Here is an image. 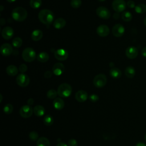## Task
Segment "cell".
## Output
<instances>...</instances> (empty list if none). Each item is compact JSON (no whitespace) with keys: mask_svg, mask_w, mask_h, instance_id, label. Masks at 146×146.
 <instances>
[{"mask_svg":"<svg viewBox=\"0 0 146 146\" xmlns=\"http://www.w3.org/2000/svg\"><path fill=\"white\" fill-rule=\"evenodd\" d=\"M13 19L17 22H22L25 21L27 17V12L25 9L22 7H17L14 9L11 12Z\"/></svg>","mask_w":146,"mask_h":146,"instance_id":"2","label":"cell"},{"mask_svg":"<svg viewBox=\"0 0 146 146\" xmlns=\"http://www.w3.org/2000/svg\"><path fill=\"white\" fill-rule=\"evenodd\" d=\"M53 106L57 110H61L64 106V101L59 98H56L53 101Z\"/></svg>","mask_w":146,"mask_h":146,"instance_id":"19","label":"cell"},{"mask_svg":"<svg viewBox=\"0 0 146 146\" xmlns=\"http://www.w3.org/2000/svg\"><path fill=\"white\" fill-rule=\"evenodd\" d=\"M96 13L99 18L104 19H108L111 17V13L109 10L104 6L98 7L96 10Z\"/></svg>","mask_w":146,"mask_h":146,"instance_id":"7","label":"cell"},{"mask_svg":"<svg viewBox=\"0 0 146 146\" xmlns=\"http://www.w3.org/2000/svg\"><path fill=\"white\" fill-rule=\"evenodd\" d=\"M107 83V77L103 74H98L93 80L94 85L97 88L103 87Z\"/></svg>","mask_w":146,"mask_h":146,"instance_id":"5","label":"cell"},{"mask_svg":"<svg viewBox=\"0 0 146 146\" xmlns=\"http://www.w3.org/2000/svg\"><path fill=\"white\" fill-rule=\"evenodd\" d=\"M33 112V108L30 105H24L20 108L19 110V113L23 118L30 117Z\"/></svg>","mask_w":146,"mask_h":146,"instance_id":"9","label":"cell"},{"mask_svg":"<svg viewBox=\"0 0 146 146\" xmlns=\"http://www.w3.org/2000/svg\"><path fill=\"white\" fill-rule=\"evenodd\" d=\"M141 55H142L143 56L146 58V47H144V48L141 50Z\"/></svg>","mask_w":146,"mask_h":146,"instance_id":"41","label":"cell"},{"mask_svg":"<svg viewBox=\"0 0 146 146\" xmlns=\"http://www.w3.org/2000/svg\"><path fill=\"white\" fill-rule=\"evenodd\" d=\"M38 134L35 131H31L29 133V137L33 141H35L38 139Z\"/></svg>","mask_w":146,"mask_h":146,"instance_id":"35","label":"cell"},{"mask_svg":"<svg viewBox=\"0 0 146 146\" xmlns=\"http://www.w3.org/2000/svg\"><path fill=\"white\" fill-rule=\"evenodd\" d=\"M6 72L7 74L11 76H14L17 75L18 72V68L14 65H10L8 66L6 68Z\"/></svg>","mask_w":146,"mask_h":146,"instance_id":"21","label":"cell"},{"mask_svg":"<svg viewBox=\"0 0 146 146\" xmlns=\"http://www.w3.org/2000/svg\"><path fill=\"white\" fill-rule=\"evenodd\" d=\"M121 18L123 21L125 22H129L132 19V15L130 12L128 11H125L122 13Z\"/></svg>","mask_w":146,"mask_h":146,"instance_id":"28","label":"cell"},{"mask_svg":"<svg viewBox=\"0 0 146 146\" xmlns=\"http://www.w3.org/2000/svg\"><path fill=\"white\" fill-rule=\"evenodd\" d=\"M135 10L138 14H143L146 12V5L143 3L138 4L135 6Z\"/></svg>","mask_w":146,"mask_h":146,"instance_id":"27","label":"cell"},{"mask_svg":"<svg viewBox=\"0 0 146 146\" xmlns=\"http://www.w3.org/2000/svg\"><path fill=\"white\" fill-rule=\"evenodd\" d=\"M54 57L58 60L63 61L68 58V52L64 49L60 48L54 52Z\"/></svg>","mask_w":146,"mask_h":146,"instance_id":"10","label":"cell"},{"mask_svg":"<svg viewBox=\"0 0 146 146\" xmlns=\"http://www.w3.org/2000/svg\"><path fill=\"white\" fill-rule=\"evenodd\" d=\"M75 99L79 102H84L88 98L87 92L84 90H79L75 94Z\"/></svg>","mask_w":146,"mask_h":146,"instance_id":"17","label":"cell"},{"mask_svg":"<svg viewBox=\"0 0 146 146\" xmlns=\"http://www.w3.org/2000/svg\"><path fill=\"white\" fill-rule=\"evenodd\" d=\"M110 74L112 78L115 79H118L121 76V71L120 69L113 67L110 70Z\"/></svg>","mask_w":146,"mask_h":146,"instance_id":"24","label":"cell"},{"mask_svg":"<svg viewBox=\"0 0 146 146\" xmlns=\"http://www.w3.org/2000/svg\"><path fill=\"white\" fill-rule=\"evenodd\" d=\"M144 139H145V141H146V133H145V136H144Z\"/></svg>","mask_w":146,"mask_h":146,"instance_id":"51","label":"cell"},{"mask_svg":"<svg viewBox=\"0 0 146 146\" xmlns=\"http://www.w3.org/2000/svg\"><path fill=\"white\" fill-rule=\"evenodd\" d=\"M33 103H34V100L32 98H30L28 99V100H27L28 105L31 106V105H33Z\"/></svg>","mask_w":146,"mask_h":146,"instance_id":"42","label":"cell"},{"mask_svg":"<svg viewBox=\"0 0 146 146\" xmlns=\"http://www.w3.org/2000/svg\"><path fill=\"white\" fill-rule=\"evenodd\" d=\"M144 25L146 26V17H145V18L144 19Z\"/></svg>","mask_w":146,"mask_h":146,"instance_id":"48","label":"cell"},{"mask_svg":"<svg viewBox=\"0 0 146 146\" xmlns=\"http://www.w3.org/2000/svg\"><path fill=\"white\" fill-rule=\"evenodd\" d=\"M0 8H1V11H2L3 9V6L2 5H1V7H0Z\"/></svg>","mask_w":146,"mask_h":146,"instance_id":"49","label":"cell"},{"mask_svg":"<svg viewBox=\"0 0 146 146\" xmlns=\"http://www.w3.org/2000/svg\"><path fill=\"white\" fill-rule=\"evenodd\" d=\"M54 118L50 115H46L43 119V123L47 126L51 125L54 123Z\"/></svg>","mask_w":146,"mask_h":146,"instance_id":"29","label":"cell"},{"mask_svg":"<svg viewBox=\"0 0 146 146\" xmlns=\"http://www.w3.org/2000/svg\"><path fill=\"white\" fill-rule=\"evenodd\" d=\"M68 146H78V142L75 139H71L68 141Z\"/></svg>","mask_w":146,"mask_h":146,"instance_id":"38","label":"cell"},{"mask_svg":"<svg viewBox=\"0 0 146 146\" xmlns=\"http://www.w3.org/2000/svg\"><path fill=\"white\" fill-rule=\"evenodd\" d=\"M13 111V106L11 104H6L3 107V112L7 115H9Z\"/></svg>","mask_w":146,"mask_h":146,"instance_id":"33","label":"cell"},{"mask_svg":"<svg viewBox=\"0 0 146 146\" xmlns=\"http://www.w3.org/2000/svg\"><path fill=\"white\" fill-rule=\"evenodd\" d=\"M12 44L15 48H19L22 44V40L20 37H16L13 39Z\"/></svg>","mask_w":146,"mask_h":146,"instance_id":"31","label":"cell"},{"mask_svg":"<svg viewBox=\"0 0 146 146\" xmlns=\"http://www.w3.org/2000/svg\"><path fill=\"white\" fill-rule=\"evenodd\" d=\"M23 59L26 62H31L36 58V52L31 47L25 48L22 54Z\"/></svg>","mask_w":146,"mask_h":146,"instance_id":"4","label":"cell"},{"mask_svg":"<svg viewBox=\"0 0 146 146\" xmlns=\"http://www.w3.org/2000/svg\"><path fill=\"white\" fill-rule=\"evenodd\" d=\"M58 94L62 98H67L70 96L72 93L71 86L66 83L60 84L58 88Z\"/></svg>","mask_w":146,"mask_h":146,"instance_id":"3","label":"cell"},{"mask_svg":"<svg viewBox=\"0 0 146 146\" xmlns=\"http://www.w3.org/2000/svg\"><path fill=\"white\" fill-rule=\"evenodd\" d=\"M56 146H68L66 143H63V142H60V143H59L57 145H56Z\"/></svg>","mask_w":146,"mask_h":146,"instance_id":"44","label":"cell"},{"mask_svg":"<svg viewBox=\"0 0 146 146\" xmlns=\"http://www.w3.org/2000/svg\"><path fill=\"white\" fill-rule=\"evenodd\" d=\"M27 70V67L25 64H21L19 67V71L24 74Z\"/></svg>","mask_w":146,"mask_h":146,"instance_id":"36","label":"cell"},{"mask_svg":"<svg viewBox=\"0 0 146 146\" xmlns=\"http://www.w3.org/2000/svg\"><path fill=\"white\" fill-rule=\"evenodd\" d=\"M3 21H5V19L3 18H1V24L2 26H3L5 23V21L3 22Z\"/></svg>","mask_w":146,"mask_h":146,"instance_id":"46","label":"cell"},{"mask_svg":"<svg viewBox=\"0 0 146 146\" xmlns=\"http://www.w3.org/2000/svg\"><path fill=\"white\" fill-rule=\"evenodd\" d=\"M125 55L129 59H135L138 55V50L134 46H129L125 50Z\"/></svg>","mask_w":146,"mask_h":146,"instance_id":"14","label":"cell"},{"mask_svg":"<svg viewBox=\"0 0 146 146\" xmlns=\"http://www.w3.org/2000/svg\"><path fill=\"white\" fill-rule=\"evenodd\" d=\"M99 99V96L96 94H92L89 96V99L92 102H96Z\"/></svg>","mask_w":146,"mask_h":146,"instance_id":"37","label":"cell"},{"mask_svg":"<svg viewBox=\"0 0 146 146\" xmlns=\"http://www.w3.org/2000/svg\"><path fill=\"white\" fill-rule=\"evenodd\" d=\"M64 71V65L60 62L56 63L52 67V72L56 76L61 75Z\"/></svg>","mask_w":146,"mask_h":146,"instance_id":"16","label":"cell"},{"mask_svg":"<svg viewBox=\"0 0 146 146\" xmlns=\"http://www.w3.org/2000/svg\"><path fill=\"white\" fill-rule=\"evenodd\" d=\"M96 33L100 36H106L110 33V29L106 25H99L96 29Z\"/></svg>","mask_w":146,"mask_h":146,"instance_id":"13","label":"cell"},{"mask_svg":"<svg viewBox=\"0 0 146 146\" xmlns=\"http://www.w3.org/2000/svg\"><path fill=\"white\" fill-rule=\"evenodd\" d=\"M16 0H7V2H10V3H12V2H15Z\"/></svg>","mask_w":146,"mask_h":146,"instance_id":"47","label":"cell"},{"mask_svg":"<svg viewBox=\"0 0 146 146\" xmlns=\"http://www.w3.org/2000/svg\"><path fill=\"white\" fill-rule=\"evenodd\" d=\"M38 18L42 23L49 25L54 20V14L52 11L48 9H43L38 14Z\"/></svg>","mask_w":146,"mask_h":146,"instance_id":"1","label":"cell"},{"mask_svg":"<svg viewBox=\"0 0 146 146\" xmlns=\"http://www.w3.org/2000/svg\"><path fill=\"white\" fill-rule=\"evenodd\" d=\"M37 60L42 63H44L48 61L49 59V55L46 52H40L36 56Z\"/></svg>","mask_w":146,"mask_h":146,"instance_id":"23","label":"cell"},{"mask_svg":"<svg viewBox=\"0 0 146 146\" xmlns=\"http://www.w3.org/2000/svg\"><path fill=\"white\" fill-rule=\"evenodd\" d=\"M1 54L4 56H8L10 55L13 51L12 46L7 43H3L1 45L0 48Z\"/></svg>","mask_w":146,"mask_h":146,"instance_id":"12","label":"cell"},{"mask_svg":"<svg viewBox=\"0 0 146 146\" xmlns=\"http://www.w3.org/2000/svg\"><path fill=\"white\" fill-rule=\"evenodd\" d=\"M127 5L129 8H135V3L133 1H128L127 3Z\"/></svg>","mask_w":146,"mask_h":146,"instance_id":"39","label":"cell"},{"mask_svg":"<svg viewBox=\"0 0 146 146\" xmlns=\"http://www.w3.org/2000/svg\"><path fill=\"white\" fill-rule=\"evenodd\" d=\"M126 3L124 0H114L112 2V9L117 13L123 11L126 7Z\"/></svg>","mask_w":146,"mask_h":146,"instance_id":"8","label":"cell"},{"mask_svg":"<svg viewBox=\"0 0 146 146\" xmlns=\"http://www.w3.org/2000/svg\"><path fill=\"white\" fill-rule=\"evenodd\" d=\"M36 146H50V143L47 138L41 137L38 139Z\"/></svg>","mask_w":146,"mask_h":146,"instance_id":"26","label":"cell"},{"mask_svg":"<svg viewBox=\"0 0 146 146\" xmlns=\"http://www.w3.org/2000/svg\"><path fill=\"white\" fill-rule=\"evenodd\" d=\"M30 5L33 9H38L42 5V0H30Z\"/></svg>","mask_w":146,"mask_h":146,"instance_id":"30","label":"cell"},{"mask_svg":"<svg viewBox=\"0 0 146 146\" xmlns=\"http://www.w3.org/2000/svg\"><path fill=\"white\" fill-rule=\"evenodd\" d=\"M52 72L51 71L47 70L44 73V76L46 78H50L52 76Z\"/></svg>","mask_w":146,"mask_h":146,"instance_id":"40","label":"cell"},{"mask_svg":"<svg viewBox=\"0 0 146 146\" xmlns=\"http://www.w3.org/2000/svg\"><path fill=\"white\" fill-rule=\"evenodd\" d=\"M124 73L128 78H132L135 75V69L132 66H128L125 68Z\"/></svg>","mask_w":146,"mask_h":146,"instance_id":"25","label":"cell"},{"mask_svg":"<svg viewBox=\"0 0 146 146\" xmlns=\"http://www.w3.org/2000/svg\"><path fill=\"white\" fill-rule=\"evenodd\" d=\"M70 4L72 7L75 9H78L82 5V1L81 0H71Z\"/></svg>","mask_w":146,"mask_h":146,"instance_id":"34","label":"cell"},{"mask_svg":"<svg viewBox=\"0 0 146 146\" xmlns=\"http://www.w3.org/2000/svg\"><path fill=\"white\" fill-rule=\"evenodd\" d=\"M99 1H100V2H103V1H106V0H98Z\"/></svg>","mask_w":146,"mask_h":146,"instance_id":"52","label":"cell"},{"mask_svg":"<svg viewBox=\"0 0 146 146\" xmlns=\"http://www.w3.org/2000/svg\"><path fill=\"white\" fill-rule=\"evenodd\" d=\"M1 34H2V37L5 39L8 40V39H11L13 36L14 30H13V28H11V27L7 26L3 29V30H2V32H1Z\"/></svg>","mask_w":146,"mask_h":146,"instance_id":"15","label":"cell"},{"mask_svg":"<svg viewBox=\"0 0 146 146\" xmlns=\"http://www.w3.org/2000/svg\"><path fill=\"white\" fill-rule=\"evenodd\" d=\"M16 82L18 86L25 87L29 85L30 83V78L27 75L21 73L17 76L16 78Z\"/></svg>","mask_w":146,"mask_h":146,"instance_id":"6","label":"cell"},{"mask_svg":"<svg viewBox=\"0 0 146 146\" xmlns=\"http://www.w3.org/2000/svg\"><path fill=\"white\" fill-rule=\"evenodd\" d=\"M43 36V33L41 30L39 29L34 30L31 35V37L32 40L34 41H38L42 38Z\"/></svg>","mask_w":146,"mask_h":146,"instance_id":"20","label":"cell"},{"mask_svg":"<svg viewBox=\"0 0 146 146\" xmlns=\"http://www.w3.org/2000/svg\"><path fill=\"white\" fill-rule=\"evenodd\" d=\"M113 18H115V19H119V13H115L114 14H113Z\"/></svg>","mask_w":146,"mask_h":146,"instance_id":"43","label":"cell"},{"mask_svg":"<svg viewBox=\"0 0 146 146\" xmlns=\"http://www.w3.org/2000/svg\"><path fill=\"white\" fill-rule=\"evenodd\" d=\"M57 95H58V92L56 90H54V89L50 90L47 92V98H49V99H55Z\"/></svg>","mask_w":146,"mask_h":146,"instance_id":"32","label":"cell"},{"mask_svg":"<svg viewBox=\"0 0 146 146\" xmlns=\"http://www.w3.org/2000/svg\"><path fill=\"white\" fill-rule=\"evenodd\" d=\"M66 24V22L64 19L59 18L55 19L53 23V26L56 29H61L63 28Z\"/></svg>","mask_w":146,"mask_h":146,"instance_id":"18","label":"cell"},{"mask_svg":"<svg viewBox=\"0 0 146 146\" xmlns=\"http://www.w3.org/2000/svg\"><path fill=\"white\" fill-rule=\"evenodd\" d=\"M33 111L34 114L37 116H42L45 113L44 108L40 105H37L35 106L33 108Z\"/></svg>","mask_w":146,"mask_h":146,"instance_id":"22","label":"cell"},{"mask_svg":"<svg viewBox=\"0 0 146 146\" xmlns=\"http://www.w3.org/2000/svg\"><path fill=\"white\" fill-rule=\"evenodd\" d=\"M125 32V29L124 26L120 23L116 24L113 26L112 29V34L116 37H120L123 35Z\"/></svg>","mask_w":146,"mask_h":146,"instance_id":"11","label":"cell"},{"mask_svg":"<svg viewBox=\"0 0 146 146\" xmlns=\"http://www.w3.org/2000/svg\"><path fill=\"white\" fill-rule=\"evenodd\" d=\"M136 146H146V145L143 143H141V142H139V143H137L136 145Z\"/></svg>","mask_w":146,"mask_h":146,"instance_id":"45","label":"cell"},{"mask_svg":"<svg viewBox=\"0 0 146 146\" xmlns=\"http://www.w3.org/2000/svg\"><path fill=\"white\" fill-rule=\"evenodd\" d=\"M0 97H1L0 102H2V94H1V95H0Z\"/></svg>","mask_w":146,"mask_h":146,"instance_id":"50","label":"cell"}]
</instances>
